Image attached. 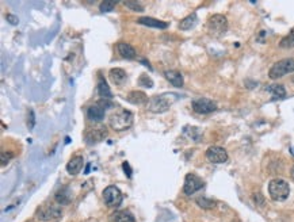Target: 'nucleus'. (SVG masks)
Instances as JSON below:
<instances>
[{
  "label": "nucleus",
  "instance_id": "0eeeda50",
  "mask_svg": "<svg viewBox=\"0 0 294 222\" xmlns=\"http://www.w3.org/2000/svg\"><path fill=\"white\" fill-rule=\"evenodd\" d=\"M62 216V210L56 205H48V206H42L37 213V218L40 221L49 222L58 220Z\"/></svg>",
  "mask_w": 294,
  "mask_h": 222
},
{
  "label": "nucleus",
  "instance_id": "9d476101",
  "mask_svg": "<svg viewBox=\"0 0 294 222\" xmlns=\"http://www.w3.org/2000/svg\"><path fill=\"white\" fill-rule=\"evenodd\" d=\"M108 137V129L104 126H98V128H91L88 129L86 134H84V138H86V142L88 145H94V144H98V142L103 141L104 138Z\"/></svg>",
  "mask_w": 294,
  "mask_h": 222
},
{
  "label": "nucleus",
  "instance_id": "ddd939ff",
  "mask_svg": "<svg viewBox=\"0 0 294 222\" xmlns=\"http://www.w3.org/2000/svg\"><path fill=\"white\" fill-rule=\"evenodd\" d=\"M84 166V159L83 156H75L72 157L70 160V163L66 164V171H68V174L70 175H78L80 171L83 170Z\"/></svg>",
  "mask_w": 294,
  "mask_h": 222
},
{
  "label": "nucleus",
  "instance_id": "bb28decb",
  "mask_svg": "<svg viewBox=\"0 0 294 222\" xmlns=\"http://www.w3.org/2000/svg\"><path fill=\"white\" fill-rule=\"evenodd\" d=\"M138 85L144 87V88H152L154 87V80L150 79V76L144 73V75H141L138 77Z\"/></svg>",
  "mask_w": 294,
  "mask_h": 222
},
{
  "label": "nucleus",
  "instance_id": "20e7f679",
  "mask_svg": "<svg viewBox=\"0 0 294 222\" xmlns=\"http://www.w3.org/2000/svg\"><path fill=\"white\" fill-rule=\"evenodd\" d=\"M208 31L213 38L222 37L228 31V20L224 15L216 14L208 20Z\"/></svg>",
  "mask_w": 294,
  "mask_h": 222
},
{
  "label": "nucleus",
  "instance_id": "dca6fc26",
  "mask_svg": "<svg viewBox=\"0 0 294 222\" xmlns=\"http://www.w3.org/2000/svg\"><path fill=\"white\" fill-rule=\"evenodd\" d=\"M108 77H110V80H112V84L116 85H122L128 80V75H126V72L121 68H112V71L108 72Z\"/></svg>",
  "mask_w": 294,
  "mask_h": 222
},
{
  "label": "nucleus",
  "instance_id": "7ed1b4c3",
  "mask_svg": "<svg viewBox=\"0 0 294 222\" xmlns=\"http://www.w3.org/2000/svg\"><path fill=\"white\" fill-rule=\"evenodd\" d=\"M268 194L276 202L285 201L290 194L289 183L284 179H272L268 185Z\"/></svg>",
  "mask_w": 294,
  "mask_h": 222
},
{
  "label": "nucleus",
  "instance_id": "1a4fd4ad",
  "mask_svg": "<svg viewBox=\"0 0 294 222\" xmlns=\"http://www.w3.org/2000/svg\"><path fill=\"white\" fill-rule=\"evenodd\" d=\"M206 159L213 164H224L228 161V152L221 147H210L206 151Z\"/></svg>",
  "mask_w": 294,
  "mask_h": 222
},
{
  "label": "nucleus",
  "instance_id": "393cba45",
  "mask_svg": "<svg viewBox=\"0 0 294 222\" xmlns=\"http://www.w3.org/2000/svg\"><path fill=\"white\" fill-rule=\"evenodd\" d=\"M196 204H198V206L202 209H213L216 206L214 201H212V199L209 198H205V197L196 199Z\"/></svg>",
  "mask_w": 294,
  "mask_h": 222
},
{
  "label": "nucleus",
  "instance_id": "c85d7f7f",
  "mask_svg": "<svg viewBox=\"0 0 294 222\" xmlns=\"http://www.w3.org/2000/svg\"><path fill=\"white\" fill-rule=\"evenodd\" d=\"M34 125H36V115H34L33 110H30L28 114V128L30 130H33Z\"/></svg>",
  "mask_w": 294,
  "mask_h": 222
},
{
  "label": "nucleus",
  "instance_id": "a878e982",
  "mask_svg": "<svg viewBox=\"0 0 294 222\" xmlns=\"http://www.w3.org/2000/svg\"><path fill=\"white\" fill-rule=\"evenodd\" d=\"M124 5L132 9V11H138V12L144 11V5L141 1H124Z\"/></svg>",
  "mask_w": 294,
  "mask_h": 222
},
{
  "label": "nucleus",
  "instance_id": "aec40b11",
  "mask_svg": "<svg viewBox=\"0 0 294 222\" xmlns=\"http://www.w3.org/2000/svg\"><path fill=\"white\" fill-rule=\"evenodd\" d=\"M54 199H56L57 204L68 205L70 201H72V194H70V190L68 189V187H62V189L57 191V194H56V197H54Z\"/></svg>",
  "mask_w": 294,
  "mask_h": 222
},
{
  "label": "nucleus",
  "instance_id": "a211bd4d",
  "mask_svg": "<svg viewBox=\"0 0 294 222\" xmlns=\"http://www.w3.org/2000/svg\"><path fill=\"white\" fill-rule=\"evenodd\" d=\"M164 76H166V79H167L174 87H178V88H180L183 87V76L180 72L176 71H166L164 72Z\"/></svg>",
  "mask_w": 294,
  "mask_h": 222
},
{
  "label": "nucleus",
  "instance_id": "4468645a",
  "mask_svg": "<svg viewBox=\"0 0 294 222\" xmlns=\"http://www.w3.org/2000/svg\"><path fill=\"white\" fill-rule=\"evenodd\" d=\"M126 100L132 104H137V106H141V104L148 103V96L142 91H130L128 96H126Z\"/></svg>",
  "mask_w": 294,
  "mask_h": 222
},
{
  "label": "nucleus",
  "instance_id": "7c9ffc66",
  "mask_svg": "<svg viewBox=\"0 0 294 222\" xmlns=\"http://www.w3.org/2000/svg\"><path fill=\"white\" fill-rule=\"evenodd\" d=\"M6 19L8 20V23L14 24V26H15V24H18V22H19L18 16H15V15H12V14L6 15Z\"/></svg>",
  "mask_w": 294,
  "mask_h": 222
},
{
  "label": "nucleus",
  "instance_id": "72a5a7b5",
  "mask_svg": "<svg viewBox=\"0 0 294 222\" xmlns=\"http://www.w3.org/2000/svg\"><path fill=\"white\" fill-rule=\"evenodd\" d=\"M290 175H292V179L294 180V166H293V168H292V172H290Z\"/></svg>",
  "mask_w": 294,
  "mask_h": 222
},
{
  "label": "nucleus",
  "instance_id": "2f4dec72",
  "mask_svg": "<svg viewBox=\"0 0 294 222\" xmlns=\"http://www.w3.org/2000/svg\"><path fill=\"white\" fill-rule=\"evenodd\" d=\"M98 103L100 104V106H102V107H103V109H104V110H106V109H110V107H112V106H114V104H112V102H110V100H106V99L99 100Z\"/></svg>",
  "mask_w": 294,
  "mask_h": 222
},
{
  "label": "nucleus",
  "instance_id": "4be33fe9",
  "mask_svg": "<svg viewBox=\"0 0 294 222\" xmlns=\"http://www.w3.org/2000/svg\"><path fill=\"white\" fill-rule=\"evenodd\" d=\"M196 22H198V16H196V14H192L188 15V16H186L183 20H180L179 27H180V30H192V28L196 24Z\"/></svg>",
  "mask_w": 294,
  "mask_h": 222
},
{
  "label": "nucleus",
  "instance_id": "9b49d317",
  "mask_svg": "<svg viewBox=\"0 0 294 222\" xmlns=\"http://www.w3.org/2000/svg\"><path fill=\"white\" fill-rule=\"evenodd\" d=\"M204 187V182H202L201 178H198L194 174H188L186 175V179H184V186H183V191L186 195H192L196 194V191Z\"/></svg>",
  "mask_w": 294,
  "mask_h": 222
},
{
  "label": "nucleus",
  "instance_id": "39448f33",
  "mask_svg": "<svg viewBox=\"0 0 294 222\" xmlns=\"http://www.w3.org/2000/svg\"><path fill=\"white\" fill-rule=\"evenodd\" d=\"M294 72V58H284L280 61L276 62L274 65L271 66L268 71V76L272 80H276L280 77H284L288 73Z\"/></svg>",
  "mask_w": 294,
  "mask_h": 222
},
{
  "label": "nucleus",
  "instance_id": "473e14b6",
  "mask_svg": "<svg viewBox=\"0 0 294 222\" xmlns=\"http://www.w3.org/2000/svg\"><path fill=\"white\" fill-rule=\"evenodd\" d=\"M124 170H125V174L128 175V178H130L132 176V170H130V167H129V164L128 163H124Z\"/></svg>",
  "mask_w": 294,
  "mask_h": 222
},
{
  "label": "nucleus",
  "instance_id": "6ab92c4d",
  "mask_svg": "<svg viewBox=\"0 0 294 222\" xmlns=\"http://www.w3.org/2000/svg\"><path fill=\"white\" fill-rule=\"evenodd\" d=\"M98 94L99 96H102V99L110 100L112 98V90H110V87H108V83H106V80L103 77H99L98 80Z\"/></svg>",
  "mask_w": 294,
  "mask_h": 222
},
{
  "label": "nucleus",
  "instance_id": "412c9836",
  "mask_svg": "<svg viewBox=\"0 0 294 222\" xmlns=\"http://www.w3.org/2000/svg\"><path fill=\"white\" fill-rule=\"evenodd\" d=\"M266 91H268V92L272 95L274 99H282V98H285L286 96V90L282 84L267 85Z\"/></svg>",
  "mask_w": 294,
  "mask_h": 222
},
{
  "label": "nucleus",
  "instance_id": "b1692460",
  "mask_svg": "<svg viewBox=\"0 0 294 222\" xmlns=\"http://www.w3.org/2000/svg\"><path fill=\"white\" fill-rule=\"evenodd\" d=\"M280 46L284 47V49H290V47H294V31L289 33L286 37H284L280 39Z\"/></svg>",
  "mask_w": 294,
  "mask_h": 222
},
{
  "label": "nucleus",
  "instance_id": "423d86ee",
  "mask_svg": "<svg viewBox=\"0 0 294 222\" xmlns=\"http://www.w3.org/2000/svg\"><path fill=\"white\" fill-rule=\"evenodd\" d=\"M103 199L108 208H118L122 204V193L116 186H108L103 191Z\"/></svg>",
  "mask_w": 294,
  "mask_h": 222
},
{
  "label": "nucleus",
  "instance_id": "c756f323",
  "mask_svg": "<svg viewBox=\"0 0 294 222\" xmlns=\"http://www.w3.org/2000/svg\"><path fill=\"white\" fill-rule=\"evenodd\" d=\"M12 156H14V155H12L11 152H2V166H4L6 163H8V161L12 159Z\"/></svg>",
  "mask_w": 294,
  "mask_h": 222
},
{
  "label": "nucleus",
  "instance_id": "6e6552de",
  "mask_svg": "<svg viewBox=\"0 0 294 222\" xmlns=\"http://www.w3.org/2000/svg\"><path fill=\"white\" fill-rule=\"evenodd\" d=\"M192 110L198 114H210L217 110V103L208 98H198L192 100Z\"/></svg>",
  "mask_w": 294,
  "mask_h": 222
},
{
  "label": "nucleus",
  "instance_id": "f8f14e48",
  "mask_svg": "<svg viewBox=\"0 0 294 222\" xmlns=\"http://www.w3.org/2000/svg\"><path fill=\"white\" fill-rule=\"evenodd\" d=\"M104 115H106V110L103 109L99 103L92 104V106H90L88 109H87V117H88V119L91 122H102L103 118H104Z\"/></svg>",
  "mask_w": 294,
  "mask_h": 222
},
{
  "label": "nucleus",
  "instance_id": "2eb2a0df",
  "mask_svg": "<svg viewBox=\"0 0 294 222\" xmlns=\"http://www.w3.org/2000/svg\"><path fill=\"white\" fill-rule=\"evenodd\" d=\"M117 50L120 53V56L126 58V60H134L137 53H136L134 47L126 42H118L117 43Z\"/></svg>",
  "mask_w": 294,
  "mask_h": 222
},
{
  "label": "nucleus",
  "instance_id": "cd10ccee",
  "mask_svg": "<svg viewBox=\"0 0 294 222\" xmlns=\"http://www.w3.org/2000/svg\"><path fill=\"white\" fill-rule=\"evenodd\" d=\"M116 5H117V1H108V0H106V1H102V3H100L99 9H100L102 12H110V11H112V9L116 8Z\"/></svg>",
  "mask_w": 294,
  "mask_h": 222
},
{
  "label": "nucleus",
  "instance_id": "f3484780",
  "mask_svg": "<svg viewBox=\"0 0 294 222\" xmlns=\"http://www.w3.org/2000/svg\"><path fill=\"white\" fill-rule=\"evenodd\" d=\"M137 22L140 24H144V26H148V27L154 28H167L168 23L163 22V20H159V19L150 18V16H144V18L137 19Z\"/></svg>",
  "mask_w": 294,
  "mask_h": 222
},
{
  "label": "nucleus",
  "instance_id": "5701e85b",
  "mask_svg": "<svg viewBox=\"0 0 294 222\" xmlns=\"http://www.w3.org/2000/svg\"><path fill=\"white\" fill-rule=\"evenodd\" d=\"M112 222H136V220L129 212H117L112 214Z\"/></svg>",
  "mask_w": 294,
  "mask_h": 222
},
{
  "label": "nucleus",
  "instance_id": "f257e3e1",
  "mask_svg": "<svg viewBox=\"0 0 294 222\" xmlns=\"http://www.w3.org/2000/svg\"><path fill=\"white\" fill-rule=\"evenodd\" d=\"M178 95L175 94H163V95H154L150 98L148 103H146V109L148 111L154 114H162L166 113L172 106V103L176 100Z\"/></svg>",
  "mask_w": 294,
  "mask_h": 222
},
{
  "label": "nucleus",
  "instance_id": "f03ea898",
  "mask_svg": "<svg viewBox=\"0 0 294 222\" xmlns=\"http://www.w3.org/2000/svg\"><path fill=\"white\" fill-rule=\"evenodd\" d=\"M108 125L112 130L116 132H124L128 130L133 125V114L129 110L121 109L118 110L117 113H114L110 115L108 118Z\"/></svg>",
  "mask_w": 294,
  "mask_h": 222
}]
</instances>
